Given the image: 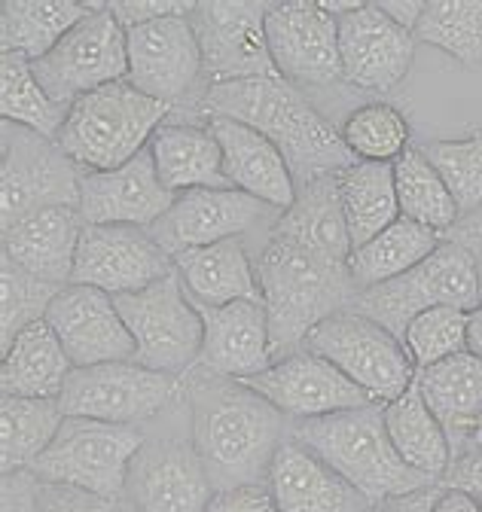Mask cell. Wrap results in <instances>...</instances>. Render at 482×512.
I'll use <instances>...</instances> for the list:
<instances>
[{"instance_id": "obj_11", "label": "cell", "mask_w": 482, "mask_h": 512, "mask_svg": "<svg viewBox=\"0 0 482 512\" xmlns=\"http://www.w3.org/2000/svg\"><path fill=\"white\" fill-rule=\"evenodd\" d=\"M180 388L184 378L138 366L135 360L74 366L58 406L68 418L147 427L177 400Z\"/></svg>"}, {"instance_id": "obj_42", "label": "cell", "mask_w": 482, "mask_h": 512, "mask_svg": "<svg viewBox=\"0 0 482 512\" xmlns=\"http://www.w3.org/2000/svg\"><path fill=\"white\" fill-rule=\"evenodd\" d=\"M418 150L446 180L461 217L482 205V128L461 141H425Z\"/></svg>"}, {"instance_id": "obj_39", "label": "cell", "mask_w": 482, "mask_h": 512, "mask_svg": "<svg viewBox=\"0 0 482 512\" xmlns=\"http://www.w3.org/2000/svg\"><path fill=\"white\" fill-rule=\"evenodd\" d=\"M342 144L357 162H397L409 150V119L388 101L354 107L339 125Z\"/></svg>"}, {"instance_id": "obj_29", "label": "cell", "mask_w": 482, "mask_h": 512, "mask_svg": "<svg viewBox=\"0 0 482 512\" xmlns=\"http://www.w3.org/2000/svg\"><path fill=\"white\" fill-rule=\"evenodd\" d=\"M174 272L184 281L193 302L229 305L238 299L263 302L257 260H251L245 238H226L208 247H193L174 256Z\"/></svg>"}, {"instance_id": "obj_23", "label": "cell", "mask_w": 482, "mask_h": 512, "mask_svg": "<svg viewBox=\"0 0 482 512\" xmlns=\"http://www.w3.org/2000/svg\"><path fill=\"white\" fill-rule=\"evenodd\" d=\"M193 302V299H190ZM202 317V351L199 369L226 378H251L272 366V339L269 314L257 299H238L229 305H202L193 302Z\"/></svg>"}, {"instance_id": "obj_3", "label": "cell", "mask_w": 482, "mask_h": 512, "mask_svg": "<svg viewBox=\"0 0 482 512\" xmlns=\"http://www.w3.org/2000/svg\"><path fill=\"white\" fill-rule=\"evenodd\" d=\"M257 281L269 314L275 360L303 348L321 320L345 311L357 296L345 260H333L275 232H266L257 253Z\"/></svg>"}, {"instance_id": "obj_52", "label": "cell", "mask_w": 482, "mask_h": 512, "mask_svg": "<svg viewBox=\"0 0 482 512\" xmlns=\"http://www.w3.org/2000/svg\"><path fill=\"white\" fill-rule=\"evenodd\" d=\"M379 7L391 22H397L400 28H406L412 34L421 22V13H425V4H421V0H409V4H379Z\"/></svg>"}, {"instance_id": "obj_20", "label": "cell", "mask_w": 482, "mask_h": 512, "mask_svg": "<svg viewBox=\"0 0 482 512\" xmlns=\"http://www.w3.org/2000/svg\"><path fill=\"white\" fill-rule=\"evenodd\" d=\"M174 272V260L141 226H92L86 223L74 281L98 287L110 296L138 293Z\"/></svg>"}, {"instance_id": "obj_12", "label": "cell", "mask_w": 482, "mask_h": 512, "mask_svg": "<svg viewBox=\"0 0 482 512\" xmlns=\"http://www.w3.org/2000/svg\"><path fill=\"white\" fill-rule=\"evenodd\" d=\"M4 165H0V217L4 229L43 208H80L83 168L25 125L4 119Z\"/></svg>"}, {"instance_id": "obj_53", "label": "cell", "mask_w": 482, "mask_h": 512, "mask_svg": "<svg viewBox=\"0 0 482 512\" xmlns=\"http://www.w3.org/2000/svg\"><path fill=\"white\" fill-rule=\"evenodd\" d=\"M467 351L482 360V305H476L467 317Z\"/></svg>"}, {"instance_id": "obj_16", "label": "cell", "mask_w": 482, "mask_h": 512, "mask_svg": "<svg viewBox=\"0 0 482 512\" xmlns=\"http://www.w3.org/2000/svg\"><path fill=\"white\" fill-rule=\"evenodd\" d=\"M321 4L339 25L345 83L367 92H388L409 74L415 34L391 22L379 4H333V0H321Z\"/></svg>"}, {"instance_id": "obj_55", "label": "cell", "mask_w": 482, "mask_h": 512, "mask_svg": "<svg viewBox=\"0 0 482 512\" xmlns=\"http://www.w3.org/2000/svg\"><path fill=\"white\" fill-rule=\"evenodd\" d=\"M479 430H482V421H479Z\"/></svg>"}, {"instance_id": "obj_17", "label": "cell", "mask_w": 482, "mask_h": 512, "mask_svg": "<svg viewBox=\"0 0 482 512\" xmlns=\"http://www.w3.org/2000/svg\"><path fill=\"white\" fill-rule=\"evenodd\" d=\"M284 211L248 196L241 189H190L180 192L174 205L147 229L156 244L171 256L208 247L226 238H245L263 223H275Z\"/></svg>"}, {"instance_id": "obj_25", "label": "cell", "mask_w": 482, "mask_h": 512, "mask_svg": "<svg viewBox=\"0 0 482 512\" xmlns=\"http://www.w3.org/2000/svg\"><path fill=\"white\" fill-rule=\"evenodd\" d=\"M205 122L223 150V171L232 189L248 192L278 211H287L296 202L299 189L293 171L269 138L229 116H205Z\"/></svg>"}, {"instance_id": "obj_13", "label": "cell", "mask_w": 482, "mask_h": 512, "mask_svg": "<svg viewBox=\"0 0 482 512\" xmlns=\"http://www.w3.org/2000/svg\"><path fill=\"white\" fill-rule=\"evenodd\" d=\"M31 64L46 95L71 110L83 95L129 77L126 28L113 19L107 4H92V13L62 43Z\"/></svg>"}, {"instance_id": "obj_43", "label": "cell", "mask_w": 482, "mask_h": 512, "mask_svg": "<svg viewBox=\"0 0 482 512\" xmlns=\"http://www.w3.org/2000/svg\"><path fill=\"white\" fill-rule=\"evenodd\" d=\"M0 287H4V320H0V327H4L7 354L19 333H25L37 320H46V311L52 299L62 293V287L25 272L7 256H0Z\"/></svg>"}, {"instance_id": "obj_56", "label": "cell", "mask_w": 482, "mask_h": 512, "mask_svg": "<svg viewBox=\"0 0 482 512\" xmlns=\"http://www.w3.org/2000/svg\"><path fill=\"white\" fill-rule=\"evenodd\" d=\"M479 506H482V500H479Z\"/></svg>"}, {"instance_id": "obj_36", "label": "cell", "mask_w": 482, "mask_h": 512, "mask_svg": "<svg viewBox=\"0 0 482 512\" xmlns=\"http://www.w3.org/2000/svg\"><path fill=\"white\" fill-rule=\"evenodd\" d=\"M92 13L89 4H31L10 0L0 10V40L4 52H16L28 61L52 52L68 31H74Z\"/></svg>"}, {"instance_id": "obj_1", "label": "cell", "mask_w": 482, "mask_h": 512, "mask_svg": "<svg viewBox=\"0 0 482 512\" xmlns=\"http://www.w3.org/2000/svg\"><path fill=\"white\" fill-rule=\"evenodd\" d=\"M184 394L190 406V433L214 491L266 482L272 458L290 436L293 421L245 381L199 366L187 372Z\"/></svg>"}, {"instance_id": "obj_8", "label": "cell", "mask_w": 482, "mask_h": 512, "mask_svg": "<svg viewBox=\"0 0 482 512\" xmlns=\"http://www.w3.org/2000/svg\"><path fill=\"white\" fill-rule=\"evenodd\" d=\"M147 436L141 424L65 418L46 452L28 467L40 482L71 485L110 500H123L132 458Z\"/></svg>"}, {"instance_id": "obj_27", "label": "cell", "mask_w": 482, "mask_h": 512, "mask_svg": "<svg viewBox=\"0 0 482 512\" xmlns=\"http://www.w3.org/2000/svg\"><path fill=\"white\" fill-rule=\"evenodd\" d=\"M150 153L162 186L174 196L190 189H229L223 171V150L208 122H162L150 138Z\"/></svg>"}, {"instance_id": "obj_47", "label": "cell", "mask_w": 482, "mask_h": 512, "mask_svg": "<svg viewBox=\"0 0 482 512\" xmlns=\"http://www.w3.org/2000/svg\"><path fill=\"white\" fill-rule=\"evenodd\" d=\"M107 7L126 31L168 16H190L196 10V4H156V0H147V4H107Z\"/></svg>"}, {"instance_id": "obj_30", "label": "cell", "mask_w": 482, "mask_h": 512, "mask_svg": "<svg viewBox=\"0 0 482 512\" xmlns=\"http://www.w3.org/2000/svg\"><path fill=\"white\" fill-rule=\"evenodd\" d=\"M74 363L68 351L52 333L46 320H37L25 333L16 336L0 366V391L10 397H43L58 400Z\"/></svg>"}, {"instance_id": "obj_9", "label": "cell", "mask_w": 482, "mask_h": 512, "mask_svg": "<svg viewBox=\"0 0 482 512\" xmlns=\"http://www.w3.org/2000/svg\"><path fill=\"white\" fill-rule=\"evenodd\" d=\"M303 348L330 360L379 406L403 397L415 378V366L403 342L367 314H357L351 308L321 320L306 336Z\"/></svg>"}, {"instance_id": "obj_34", "label": "cell", "mask_w": 482, "mask_h": 512, "mask_svg": "<svg viewBox=\"0 0 482 512\" xmlns=\"http://www.w3.org/2000/svg\"><path fill=\"white\" fill-rule=\"evenodd\" d=\"M342 214L348 223L351 247L367 244L394 220H400V202L394 186V162H357L339 174Z\"/></svg>"}, {"instance_id": "obj_54", "label": "cell", "mask_w": 482, "mask_h": 512, "mask_svg": "<svg viewBox=\"0 0 482 512\" xmlns=\"http://www.w3.org/2000/svg\"><path fill=\"white\" fill-rule=\"evenodd\" d=\"M119 512H138V509H132L129 503H123V509H119Z\"/></svg>"}, {"instance_id": "obj_19", "label": "cell", "mask_w": 482, "mask_h": 512, "mask_svg": "<svg viewBox=\"0 0 482 512\" xmlns=\"http://www.w3.org/2000/svg\"><path fill=\"white\" fill-rule=\"evenodd\" d=\"M241 381L266 397L287 421L321 418L373 403L348 375H342L330 360L312 354L309 348L284 354L272 360L269 369Z\"/></svg>"}, {"instance_id": "obj_10", "label": "cell", "mask_w": 482, "mask_h": 512, "mask_svg": "<svg viewBox=\"0 0 482 512\" xmlns=\"http://www.w3.org/2000/svg\"><path fill=\"white\" fill-rule=\"evenodd\" d=\"M135 339V363L184 378L202 351V317L177 272L138 290L113 296Z\"/></svg>"}, {"instance_id": "obj_28", "label": "cell", "mask_w": 482, "mask_h": 512, "mask_svg": "<svg viewBox=\"0 0 482 512\" xmlns=\"http://www.w3.org/2000/svg\"><path fill=\"white\" fill-rule=\"evenodd\" d=\"M415 384L446 430L455 458L482 421V360L470 351H461L434 366L418 369Z\"/></svg>"}, {"instance_id": "obj_15", "label": "cell", "mask_w": 482, "mask_h": 512, "mask_svg": "<svg viewBox=\"0 0 482 512\" xmlns=\"http://www.w3.org/2000/svg\"><path fill=\"white\" fill-rule=\"evenodd\" d=\"M269 4H196L190 22L199 37L205 86L281 77L266 43Z\"/></svg>"}, {"instance_id": "obj_46", "label": "cell", "mask_w": 482, "mask_h": 512, "mask_svg": "<svg viewBox=\"0 0 482 512\" xmlns=\"http://www.w3.org/2000/svg\"><path fill=\"white\" fill-rule=\"evenodd\" d=\"M205 512H278V506L269 485L260 482V485H235V488L214 491Z\"/></svg>"}, {"instance_id": "obj_32", "label": "cell", "mask_w": 482, "mask_h": 512, "mask_svg": "<svg viewBox=\"0 0 482 512\" xmlns=\"http://www.w3.org/2000/svg\"><path fill=\"white\" fill-rule=\"evenodd\" d=\"M440 241H443V235L437 229H428V226L406 220V217L394 220L376 238L351 250L348 272H351L357 293L406 275L421 260H428V256L440 247Z\"/></svg>"}, {"instance_id": "obj_5", "label": "cell", "mask_w": 482, "mask_h": 512, "mask_svg": "<svg viewBox=\"0 0 482 512\" xmlns=\"http://www.w3.org/2000/svg\"><path fill=\"white\" fill-rule=\"evenodd\" d=\"M171 113L168 104L144 95L129 80H119L83 95L68 110L55 141L83 171H113L147 150L156 128Z\"/></svg>"}, {"instance_id": "obj_41", "label": "cell", "mask_w": 482, "mask_h": 512, "mask_svg": "<svg viewBox=\"0 0 482 512\" xmlns=\"http://www.w3.org/2000/svg\"><path fill=\"white\" fill-rule=\"evenodd\" d=\"M467 317H470V311H464V308L437 305V308L421 311L412 320L400 342H403L415 372L467 351Z\"/></svg>"}, {"instance_id": "obj_50", "label": "cell", "mask_w": 482, "mask_h": 512, "mask_svg": "<svg viewBox=\"0 0 482 512\" xmlns=\"http://www.w3.org/2000/svg\"><path fill=\"white\" fill-rule=\"evenodd\" d=\"M440 488L443 485H431V488H421V491H412V494H403V497L382 500L370 512H434Z\"/></svg>"}, {"instance_id": "obj_7", "label": "cell", "mask_w": 482, "mask_h": 512, "mask_svg": "<svg viewBox=\"0 0 482 512\" xmlns=\"http://www.w3.org/2000/svg\"><path fill=\"white\" fill-rule=\"evenodd\" d=\"M437 305H452L473 311L482 305V281L479 266L467 247L443 238L440 247L421 260L406 275L385 281L379 287L360 290L348 305L357 314H367L376 324H382L391 336L403 339L412 320Z\"/></svg>"}, {"instance_id": "obj_44", "label": "cell", "mask_w": 482, "mask_h": 512, "mask_svg": "<svg viewBox=\"0 0 482 512\" xmlns=\"http://www.w3.org/2000/svg\"><path fill=\"white\" fill-rule=\"evenodd\" d=\"M119 509H123V500H110L71 485L40 482L37 488V512H119Z\"/></svg>"}, {"instance_id": "obj_14", "label": "cell", "mask_w": 482, "mask_h": 512, "mask_svg": "<svg viewBox=\"0 0 482 512\" xmlns=\"http://www.w3.org/2000/svg\"><path fill=\"white\" fill-rule=\"evenodd\" d=\"M193 16V13H190ZM190 16H168L126 31L129 83L144 95L180 110L184 104H202L205 64L196 28Z\"/></svg>"}, {"instance_id": "obj_51", "label": "cell", "mask_w": 482, "mask_h": 512, "mask_svg": "<svg viewBox=\"0 0 482 512\" xmlns=\"http://www.w3.org/2000/svg\"><path fill=\"white\" fill-rule=\"evenodd\" d=\"M434 512H482L479 500L458 488H440V497L434 503Z\"/></svg>"}, {"instance_id": "obj_2", "label": "cell", "mask_w": 482, "mask_h": 512, "mask_svg": "<svg viewBox=\"0 0 482 512\" xmlns=\"http://www.w3.org/2000/svg\"><path fill=\"white\" fill-rule=\"evenodd\" d=\"M199 113L229 116L257 128L284 153L296 189L357 165L351 150L342 144L339 128L306 98L303 89L284 77L208 86Z\"/></svg>"}, {"instance_id": "obj_33", "label": "cell", "mask_w": 482, "mask_h": 512, "mask_svg": "<svg viewBox=\"0 0 482 512\" xmlns=\"http://www.w3.org/2000/svg\"><path fill=\"white\" fill-rule=\"evenodd\" d=\"M385 427L397 455L412 470L431 476L434 482L446 476L452 464V442L440 427V421L434 418V412L428 409L425 397H421L415 378L403 397L385 406Z\"/></svg>"}, {"instance_id": "obj_35", "label": "cell", "mask_w": 482, "mask_h": 512, "mask_svg": "<svg viewBox=\"0 0 482 512\" xmlns=\"http://www.w3.org/2000/svg\"><path fill=\"white\" fill-rule=\"evenodd\" d=\"M58 400L43 397H0V458L4 473L28 470L65 424Z\"/></svg>"}, {"instance_id": "obj_48", "label": "cell", "mask_w": 482, "mask_h": 512, "mask_svg": "<svg viewBox=\"0 0 482 512\" xmlns=\"http://www.w3.org/2000/svg\"><path fill=\"white\" fill-rule=\"evenodd\" d=\"M37 488H40V479L31 470L4 473V485H0V512H37Z\"/></svg>"}, {"instance_id": "obj_22", "label": "cell", "mask_w": 482, "mask_h": 512, "mask_svg": "<svg viewBox=\"0 0 482 512\" xmlns=\"http://www.w3.org/2000/svg\"><path fill=\"white\" fill-rule=\"evenodd\" d=\"M174 199L156 174L150 147L113 171H83L80 177V214L92 226L150 229Z\"/></svg>"}, {"instance_id": "obj_38", "label": "cell", "mask_w": 482, "mask_h": 512, "mask_svg": "<svg viewBox=\"0 0 482 512\" xmlns=\"http://www.w3.org/2000/svg\"><path fill=\"white\" fill-rule=\"evenodd\" d=\"M0 110L7 122L25 125L49 141L62 135L68 119V110L58 107L37 83L34 64L16 52L0 55Z\"/></svg>"}, {"instance_id": "obj_37", "label": "cell", "mask_w": 482, "mask_h": 512, "mask_svg": "<svg viewBox=\"0 0 482 512\" xmlns=\"http://www.w3.org/2000/svg\"><path fill=\"white\" fill-rule=\"evenodd\" d=\"M394 186H397L400 217L437 229L440 235H446L461 220L458 202L449 192L446 180L437 174V168L418 147H409L394 162Z\"/></svg>"}, {"instance_id": "obj_49", "label": "cell", "mask_w": 482, "mask_h": 512, "mask_svg": "<svg viewBox=\"0 0 482 512\" xmlns=\"http://www.w3.org/2000/svg\"><path fill=\"white\" fill-rule=\"evenodd\" d=\"M443 238H449V241H455V244L470 250V256L479 266V281H482V205L476 211L464 214Z\"/></svg>"}, {"instance_id": "obj_45", "label": "cell", "mask_w": 482, "mask_h": 512, "mask_svg": "<svg viewBox=\"0 0 482 512\" xmlns=\"http://www.w3.org/2000/svg\"><path fill=\"white\" fill-rule=\"evenodd\" d=\"M443 488H458L482 500V430L470 436V442L452 458L446 476L440 479Z\"/></svg>"}, {"instance_id": "obj_4", "label": "cell", "mask_w": 482, "mask_h": 512, "mask_svg": "<svg viewBox=\"0 0 482 512\" xmlns=\"http://www.w3.org/2000/svg\"><path fill=\"white\" fill-rule=\"evenodd\" d=\"M290 433L351 482L373 506L421 488L440 485L431 476L412 470L388 436L385 406L370 403L348 412L293 421Z\"/></svg>"}, {"instance_id": "obj_6", "label": "cell", "mask_w": 482, "mask_h": 512, "mask_svg": "<svg viewBox=\"0 0 482 512\" xmlns=\"http://www.w3.org/2000/svg\"><path fill=\"white\" fill-rule=\"evenodd\" d=\"M162 415L147 424V436L129 467L123 503L138 512H205L214 485L190 433L187 394H177L174 418Z\"/></svg>"}, {"instance_id": "obj_18", "label": "cell", "mask_w": 482, "mask_h": 512, "mask_svg": "<svg viewBox=\"0 0 482 512\" xmlns=\"http://www.w3.org/2000/svg\"><path fill=\"white\" fill-rule=\"evenodd\" d=\"M266 43L278 74L293 86H333L342 80L339 25L324 4H269Z\"/></svg>"}, {"instance_id": "obj_21", "label": "cell", "mask_w": 482, "mask_h": 512, "mask_svg": "<svg viewBox=\"0 0 482 512\" xmlns=\"http://www.w3.org/2000/svg\"><path fill=\"white\" fill-rule=\"evenodd\" d=\"M46 324L74 366L135 360V339L110 293L86 284L62 287L46 311Z\"/></svg>"}, {"instance_id": "obj_26", "label": "cell", "mask_w": 482, "mask_h": 512, "mask_svg": "<svg viewBox=\"0 0 482 512\" xmlns=\"http://www.w3.org/2000/svg\"><path fill=\"white\" fill-rule=\"evenodd\" d=\"M83 229L80 208H43L4 229V256L43 281L68 287Z\"/></svg>"}, {"instance_id": "obj_24", "label": "cell", "mask_w": 482, "mask_h": 512, "mask_svg": "<svg viewBox=\"0 0 482 512\" xmlns=\"http://www.w3.org/2000/svg\"><path fill=\"white\" fill-rule=\"evenodd\" d=\"M278 512H370L373 503L293 433L278 445L266 479Z\"/></svg>"}, {"instance_id": "obj_31", "label": "cell", "mask_w": 482, "mask_h": 512, "mask_svg": "<svg viewBox=\"0 0 482 512\" xmlns=\"http://www.w3.org/2000/svg\"><path fill=\"white\" fill-rule=\"evenodd\" d=\"M269 232L290 238L296 244H306L312 250H321L333 260L351 256V235L342 214V196H339V174L321 177L296 192V202L269 226Z\"/></svg>"}, {"instance_id": "obj_40", "label": "cell", "mask_w": 482, "mask_h": 512, "mask_svg": "<svg viewBox=\"0 0 482 512\" xmlns=\"http://www.w3.org/2000/svg\"><path fill=\"white\" fill-rule=\"evenodd\" d=\"M415 40L443 49L467 68H482V4H425Z\"/></svg>"}]
</instances>
